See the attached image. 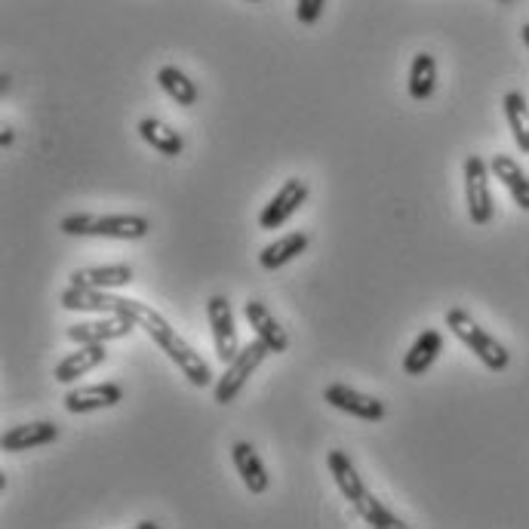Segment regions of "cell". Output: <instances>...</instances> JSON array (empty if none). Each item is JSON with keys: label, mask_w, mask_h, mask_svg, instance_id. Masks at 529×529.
Wrapping results in <instances>:
<instances>
[{"label": "cell", "mask_w": 529, "mask_h": 529, "mask_svg": "<svg viewBox=\"0 0 529 529\" xmlns=\"http://www.w3.org/2000/svg\"><path fill=\"white\" fill-rule=\"evenodd\" d=\"M65 311H99V314H124L130 320H136V327H142L148 333V339L164 351L176 366L179 373L194 385V388H207L213 385V370L210 363L200 357V351H194L179 333L176 327H170L164 314H157L151 305L136 302V299H124V296H111L108 290H90V287H71L59 296Z\"/></svg>", "instance_id": "obj_1"}, {"label": "cell", "mask_w": 529, "mask_h": 529, "mask_svg": "<svg viewBox=\"0 0 529 529\" xmlns=\"http://www.w3.org/2000/svg\"><path fill=\"white\" fill-rule=\"evenodd\" d=\"M59 231L68 237H108V240H142L151 234V222L133 213H114V216H93V213H74L59 222Z\"/></svg>", "instance_id": "obj_2"}, {"label": "cell", "mask_w": 529, "mask_h": 529, "mask_svg": "<svg viewBox=\"0 0 529 529\" xmlns=\"http://www.w3.org/2000/svg\"><path fill=\"white\" fill-rule=\"evenodd\" d=\"M446 327H450V333L477 354V360L486 366V370H493V373H502L508 370V363H511V354L505 351L502 342H496L490 333H486L480 323L462 311V308H453V311H446Z\"/></svg>", "instance_id": "obj_3"}, {"label": "cell", "mask_w": 529, "mask_h": 529, "mask_svg": "<svg viewBox=\"0 0 529 529\" xmlns=\"http://www.w3.org/2000/svg\"><path fill=\"white\" fill-rule=\"evenodd\" d=\"M268 354H271V348H268L262 339H253L250 345H243V348L234 354V360L225 363V376H219V382H216V388H213L216 403H222V406L234 403L237 394L243 391V385L250 382V376L259 370L262 360H265Z\"/></svg>", "instance_id": "obj_4"}, {"label": "cell", "mask_w": 529, "mask_h": 529, "mask_svg": "<svg viewBox=\"0 0 529 529\" xmlns=\"http://www.w3.org/2000/svg\"><path fill=\"white\" fill-rule=\"evenodd\" d=\"M465 203L468 216L474 225H490L493 222V194H490V167L480 154H471L465 160Z\"/></svg>", "instance_id": "obj_5"}, {"label": "cell", "mask_w": 529, "mask_h": 529, "mask_svg": "<svg viewBox=\"0 0 529 529\" xmlns=\"http://www.w3.org/2000/svg\"><path fill=\"white\" fill-rule=\"evenodd\" d=\"M305 200H308V185L302 179H287L280 185V191L265 203V210L259 213V228L274 231L280 225H287L299 213Z\"/></svg>", "instance_id": "obj_6"}, {"label": "cell", "mask_w": 529, "mask_h": 529, "mask_svg": "<svg viewBox=\"0 0 529 529\" xmlns=\"http://www.w3.org/2000/svg\"><path fill=\"white\" fill-rule=\"evenodd\" d=\"M207 317H210V330H213L216 357H219L222 363H231L234 354L240 351L231 302H228L225 296H210V299H207Z\"/></svg>", "instance_id": "obj_7"}, {"label": "cell", "mask_w": 529, "mask_h": 529, "mask_svg": "<svg viewBox=\"0 0 529 529\" xmlns=\"http://www.w3.org/2000/svg\"><path fill=\"white\" fill-rule=\"evenodd\" d=\"M323 400H327L333 410H342L360 422H382L385 419V403L379 397L360 394L348 385H330L327 391H323Z\"/></svg>", "instance_id": "obj_8"}, {"label": "cell", "mask_w": 529, "mask_h": 529, "mask_svg": "<svg viewBox=\"0 0 529 529\" xmlns=\"http://www.w3.org/2000/svg\"><path fill=\"white\" fill-rule=\"evenodd\" d=\"M136 330V320L124 314H108L102 320H87V323H74L68 327V339L77 345H96V342H114L124 339Z\"/></svg>", "instance_id": "obj_9"}, {"label": "cell", "mask_w": 529, "mask_h": 529, "mask_svg": "<svg viewBox=\"0 0 529 529\" xmlns=\"http://www.w3.org/2000/svg\"><path fill=\"white\" fill-rule=\"evenodd\" d=\"M124 400V388L120 385H87V388H71L65 394V410L71 416H87L99 410H111Z\"/></svg>", "instance_id": "obj_10"}, {"label": "cell", "mask_w": 529, "mask_h": 529, "mask_svg": "<svg viewBox=\"0 0 529 529\" xmlns=\"http://www.w3.org/2000/svg\"><path fill=\"white\" fill-rule=\"evenodd\" d=\"M243 317H247V323L253 327L256 339H262V342L271 348V354H283V351L290 348L287 330H283L280 323L274 320V314L265 308V302H259V299L243 302Z\"/></svg>", "instance_id": "obj_11"}, {"label": "cell", "mask_w": 529, "mask_h": 529, "mask_svg": "<svg viewBox=\"0 0 529 529\" xmlns=\"http://www.w3.org/2000/svg\"><path fill=\"white\" fill-rule=\"evenodd\" d=\"M231 462H234V468H237V474H240L243 486H247V490H250L253 496L268 493L271 477H268L265 462L259 459V453H256V446H253V443H247V440H237V443L231 446Z\"/></svg>", "instance_id": "obj_12"}, {"label": "cell", "mask_w": 529, "mask_h": 529, "mask_svg": "<svg viewBox=\"0 0 529 529\" xmlns=\"http://www.w3.org/2000/svg\"><path fill=\"white\" fill-rule=\"evenodd\" d=\"M105 357H108L105 342H96V345H80L74 354H68V357H62V360L56 363L53 379H56V382H62V385H74L80 376H87V373H93V370H96V366H102V363H105Z\"/></svg>", "instance_id": "obj_13"}, {"label": "cell", "mask_w": 529, "mask_h": 529, "mask_svg": "<svg viewBox=\"0 0 529 529\" xmlns=\"http://www.w3.org/2000/svg\"><path fill=\"white\" fill-rule=\"evenodd\" d=\"M59 437V425L56 422H28V425H13L4 437H0V446L4 453H25V450H37V446H47Z\"/></svg>", "instance_id": "obj_14"}, {"label": "cell", "mask_w": 529, "mask_h": 529, "mask_svg": "<svg viewBox=\"0 0 529 529\" xmlns=\"http://www.w3.org/2000/svg\"><path fill=\"white\" fill-rule=\"evenodd\" d=\"M133 280L130 265H93V268H77L71 271L74 287H90V290H120Z\"/></svg>", "instance_id": "obj_15"}, {"label": "cell", "mask_w": 529, "mask_h": 529, "mask_svg": "<svg viewBox=\"0 0 529 529\" xmlns=\"http://www.w3.org/2000/svg\"><path fill=\"white\" fill-rule=\"evenodd\" d=\"M440 351H443V336H440L437 330H425V333L410 345V351L403 354V373L413 376V379L425 376L431 366H434V360L440 357Z\"/></svg>", "instance_id": "obj_16"}, {"label": "cell", "mask_w": 529, "mask_h": 529, "mask_svg": "<svg viewBox=\"0 0 529 529\" xmlns=\"http://www.w3.org/2000/svg\"><path fill=\"white\" fill-rule=\"evenodd\" d=\"M490 170H493V176L508 188V194L514 197L517 207L529 213V176L520 170L517 160L508 157V154H496L493 164H490Z\"/></svg>", "instance_id": "obj_17"}, {"label": "cell", "mask_w": 529, "mask_h": 529, "mask_svg": "<svg viewBox=\"0 0 529 529\" xmlns=\"http://www.w3.org/2000/svg\"><path fill=\"white\" fill-rule=\"evenodd\" d=\"M305 250H308V234H302V231L283 234V237H277L274 243H268V247L259 253V265L265 271H277L283 265H290L293 259H299Z\"/></svg>", "instance_id": "obj_18"}, {"label": "cell", "mask_w": 529, "mask_h": 529, "mask_svg": "<svg viewBox=\"0 0 529 529\" xmlns=\"http://www.w3.org/2000/svg\"><path fill=\"white\" fill-rule=\"evenodd\" d=\"M327 468H330V474H333V480H336V486H339V493H342V496L351 502V508H354V505L366 496V486H363V480H360L354 462L348 459V453L333 450V453L327 456Z\"/></svg>", "instance_id": "obj_19"}, {"label": "cell", "mask_w": 529, "mask_h": 529, "mask_svg": "<svg viewBox=\"0 0 529 529\" xmlns=\"http://www.w3.org/2000/svg\"><path fill=\"white\" fill-rule=\"evenodd\" d=\"M139 136L145 145H151L157 154H164V157H179L185 142L179 136V130L167 127L164 120H157V117H145L139 120Z\"/></svg>", "instance_id": "obj_20"}, {"label": "cell", "mask_w": 529, "mask_h": 529, "mask_svg": "<svg viewBox=\"0 0 529 529\" xmlns=\"http://www.w3.org/2000/svg\"><path fill=\"white\" fill-rule=\"evenodd\" d=\"M157 84H160V90H164L176 105H182V108H191V105H197V99H200V90H197V84L194 80L185 74V71H179L176 65H164L157 71Z\"/></svg>", "instance_id": "obj_21"}, {"label": "cell", "mask_w": 529, "mask_h": 529, "mask_svg": "<svg viewBox=\"0 0 529 529\" xmlns=\"http://www.w3.org/2000/svg\"><path fill=\"white\" fill-rule=\"evenodd\" d=\"M406 87H410V96L416 102H425L434 96V87H437V62L431 53H419L413 56V65H410V80H406Z\"/></svg>", "instance_id": "obj_22"}, {"label": "cell", "mask_w": 529, "mask_h": 529, "mask_svg": "<svg viewBox=\"0 0 529 529\" xmlns=\"http://www.w3.org/2000/svg\"><path fill=\"white\" fill-rule=\"evenodd\" d=\"M502 105H505V117H508V127H511V136H514L517 148L523 154H529V105H526L523 93L511 90L502 99Z\"/></svg>", "instance_id": "obj_23"}, {"label": "cell", "mask_w": 529, "mask_h": 529, "mask_svg": "<svg viewBox=\"0 0 529 529\" xmlns=\"http://www.w3.org/2000/svg\"><path fill=\"white\" fill-rule=\"evenodd\" d=\"M354 511L360 514V520L366 523V526H373V529H403L406 523L397 517V514H391L376 496H370L366 493L357 505H354Z\"/></svg>", "instance_id": "obj_24"}, {"label": "cell", "mask_w": 529, "mask_h": 529, "mask_svg": "<svg viewBox=\"0 0 529 529\" xmlns=\"http://www.w3.org/2000/svg\"><path fill=\"white\" fill-rule=\"evenodd\" d=\"M323 7H327V0H296V19L302 25H314L323 16Z\"/></svg>", "instance_id": "obj_25"}, {"label": "cell", "mask_w": 529, "mask_h": 529, "mask_svg": "<svg viewBox=\"0 0 529 529\" xmlns=\"http://www.w3.org/2000/svg\"><path fill=\"white\" fill-rule=\"evenodd\" d=\"M13 139H16V133H13L10 127H4V133H0V148H10Z\"/></svg>", "instance_id": "obj_26"}, {"label": "cell", "mask_w": 529, "mask_h": 529, "mask_svg": "<svg viewBox=\"0 0 529 529\" xmlns=\"http://www.w3.org/2000/svg\"><path fill=\"white\" fill-rule=\"evenodd\" d=\"M520 37H523V44H526V50H529V22L520 28Z\"/></svg>", "instance_id": "obj_27"}, {"label": "cell", "mask_w": 529, "mask_h": 529, "mask_svg": "<svg viewBox=\"0 0 529 529\" xmlns=\"http://www.w3.org/2000/svg\"><path fill=\"white\" fill-rule=\"evenodd\" d=\"M154 526H157L154 520H142V523H139V529H154Z\"/></svg>", "instance_id": "obj_28"}, {"label": "cell", "mask_w": 529, "mask_h": 529, "mask_svg": "<svg viewBox=\"0 0 529 529\" xmlns=\"http://www.w3.org/2000/svg\"><path fill=\"white\" fill-rule=\"evenodd\" d=\"M250 4H262V0H250Z\"/></svg>", "instance_id": "obj_29"}]
</instances>
